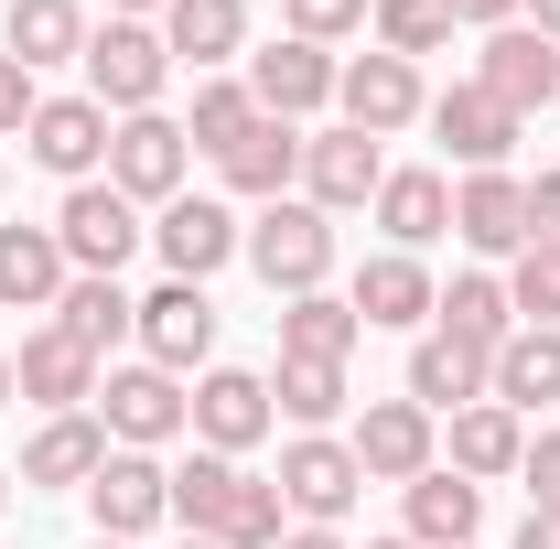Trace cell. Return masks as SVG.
I'll list each match as a JSON object with an SVG mask.
<instances>
[{
    "label": "cell",
    "instance_id": "cell-1",
    "mask_svg": "<svg viewBox=\"0 0 560 549\" xmlns=\"http://www.w3.org/2000/svg\"><path fill=\"white\" fill-rule=\"evenodd\" d=\"M237 259L270 280L280 302H291V291H324V280H335V215L302 206V195H280V206H259V226H248Z\"/></svg>",
    "mask_w": 560,
    "mask_h": 549
},
{
    "label": "cell",
    "instance_id": "cell-2",
    "mask_svg": "<svg viewBox=\"0 0 560 549\" xmlns=\"http://www.w3.org/2000/svg\"><path fill=\"white\" fill-rule=\"evenodd\" d=\"M86 97L108 108V119H140V108H162V86H173V44L151 33V22H108V33H86Z\"/></svg>",
    "mask_w": 560,
    "mask_h": 549
},
{
    "label": "cell",
    "instance_id": "cell-3",
    "mask_svg": "<svg viewBox=\"0 0 560 549\" xmlns=\"http://www.w3.org/2000/svg\"><path fill=\"white\" fill-rule=\"evenodd\" d=\"M55 237H66V270H86V280H119L140 259V206L97 173V184H66V206H55Z\"/></svg>",
    "mask_w": 560,
    "mask_h": 549
},
{
    "label": "cell",
    "instance_id": "cell-4",
    "mask_svg": "<svg viewBox=\"0 0 560 549\" xmlns=\"http://www.w3.org/2000/svg\"><path fill=\"white\" fill-rule=\"evenodd\" d=\"M97 431H108L119 453H162L173 431H195V399H184V377H162V366L140 355V366H108V377H97Z\"/></svg>",
    "mask_w": 560,
    "mask_h": 549
},
{
    "label": "cell",
    "instance_id": "cell-5",
    "mask_svg": "<svg viewBox=\"0 0 560 549\" xmlns=\"http://www.w3.org/2000/svg\"><path fill=\"white\" fill-rule=\"evenodd\" d=\"M355 475L366 484H420L431 464H442V420L420 410V399H366V420H355Z\"/></svg>",
    "mask_w": 560,
    "mask_h": 549
},
{
    "label": "cell",
    "instance_id": "cell-6",
    "mask_svg": "<svg viewBox=\"0 0 560 549\" xmlns=\"http://www.w3.org/2000/svg\"><path fill=\"white\" fill-rule=\"evenodd\" d=\"M184 162H195V140H184V119H162V108H140V119L108 130V184L130 206H173L184 195Z\"/></svg>",
    "mask_w": 560,
    "mask_h": 549
},
{
    "label": "cell",
    "instance_id": "cell-7",
    "mask_svg": "<svg viewBox=\"0 0 560 549\" xmlns=\"http://www.w3.org/2000/svg\"><path fill=\"white\" fill-rule=\"evenodd\" d=\"M151 248H162L173 280H215L248 248V226H237V206H215V195H173V206L151 215Z\"/></svg>",
    "mask_w": 560,
    "mask_h": 549
},
{
    "label": "cell",
    "instance_id": "cell-8",
    "mask_svg": "<svg viewBox=\"0 0 560 549\" xmlns=\"http://www.w3.org/2000/svg\"><path fill=\"white\" fill-rule=\"evenodd\" d=\"M130 335H140V355H151L162 377H195V366L215 355V302H206V280H162V291L140 302Z\"/></svg>",
    "mask_w": 560,
    "mask_h": 549
},
{
    "label": "cell",
    "instance_id": "cell-9",
    "mask_svg": "<svg viewBox=\"0 0 560 549\" xmlns=\"http://www.w3.org/2000/svg\"><path fill=\"white\" fill-rule=\"evenodd\" d=\"M377 184H388V151L366 130H313L302 140V206H324V215H346V206H377Z\"/></svg>",
    "mask_w": 560,
    "mask_h": 549
},
{
    "label": "cell",
    "instance_id": "cell-10",
    "mask_svg": "<svg viewBox=\"0 0 560 549\" xmlns=\"http://www.w3.org/2000/svg\"><path fill=\"white\" fill-rule=\"evenodd\" d=\"M280 506H291V517H302V528H335V517H346L355 506V453L346 442H335V431H302V442H291V453H280Z\"/></svg>",
    "mask_w": 560,
    "mask_h": 549
},
{
    "label": "cell",
    "instance_id": "cell-11",
    "mask_svg": "<svg viewBox=\"0 0 560 549\" xmlns=\"http://www.w3.org/2000/svg\"><path fill=\"white\" fill-rule=\"evenodd\" d=\"M335 108H346V130L388 140V130H410L431 97H420V66H410V55H355V66H335Z\"/></svg>",
    "mask_w": 560,
    "mask_h": 549
},
{
    "label": "cell",
    "instance_id": "cell-12",
    "mask_svg": "<svg viewBox=\"0 0 560 549\" xmlns=\"http://www.w3.org/2000/svg\"><path fill=\"white\" fill-rule=\"evenodd\" d=\"M108 130H119V119H108L97 97H44L33 130H22V151H33L44 173H66V184H97V173H108Z\"/></svg>",
    "mask_w": 560,
    "mask_h": 549
},
{
    "label": "cell",
    "instance_id": "cell-13",
    "mask_svg": "<svg viewBox=\"0 0 560 549\" xmlns=\"http://www.w3.org/2000/svg\"><path fill=\"white\" fill-rule=\"evenodd\" d=\"M431 130H442V151H453L464 173H506V151H517V130H528V119H517L506 97H486V86L464 75L453 97H431Z\"/></svg>",
    "mask_w": 560,
    "mask_h": 549
},
{
    "label": "cell",
    "instance_id": "cell-14",
    "mask_svg": "<svg viewBox=\"0 0 560 549\" xmlns=\"http://www.w3.org/2000/svg\"><path fill=\"white\" fill-rule=\"evenodd\" d=\"M86 506H97V539H151V528L173 517V475H162L151 453H108L97 484H86Z\"/></svg>",
    "mask_w": 560,
    "mask_h": 549
},
{
    "label": "cell",
    "instance_id": "cell-15",
    "mask_svg": "<svg viewBox=\"0 0 560 549\" xmlns=\"http://www.w3.org/2000/svg\"><path fill=\"white\" fill-rule=\"evenodd\" d=\"M475 86L506 97V108L528 119V108H550V97H560V44H550V33H528V22H506V33H486V55H475Z\"/></svg>",
    "mask_w": 560,
    "mask_h": 549
},
{
    "label": "cell",
    "instance_id": "cell-16",
    "mask_svg": "<svg viewBox=\"0 0 560 549\" xmlns=\"http://www.w3.org/2000/svg\"><path fill=\"white\" fill-rule=\"evenodd\" d=\"M248 97H259V119H291V130H302V119L335 97V55L291 33V44H270V55H248Z\"/></svg>",
    "mask_w": 560,
    "mask_h": 549
},
{
    "label": "cell",
    "instance_id": "cell-17",
    "mask_svg": "<svg viewBox=\"0 0 560 549\" xmlns=\"http://www.w3.org/2000/svg\"><path fill=\"white\" fill-rule=\"evenodd\" d=\"M270 431V377L259 366H206L195 377V442L206 453H248Z\"/></svg>",
    "mask_w": 560,
    "mask_h": 549
},
{
    "label": "cell",
    "instance_id": "cell-18",
    "mask_svg": "<svg viewBox=\"0 0 560 549\" xmlns=\"http://www.w3.org/2000/svg\"><path fill=\"white\" fill-rule=\"evenodd\" d=\"M11 388H22L33 410H86V399H97V355H86L66 324H44V335H22V355H11Z\"/></svg>",
    "mask_w": 560,
    "mask_h": 549
},
{
    "label": "cell",
    "instance_id": "cell-19",
    "mask_svg": "<svg viewBox=\"0 0 560 549\" xmlns=\"http://www.w3.org/2000/svg\"><path fill=\"white\" fill-rule=\"evenodd\" d=\"M355 324H366V335H410V324H431V302H442V291H431V270H420L410 248H377V259H366V270H355Z\"/></svg>",
    "mask_w": 560,
    "mask_h": 549
},
{
    "label": "cell",
    "instance_id": "cell-20",
    "mask_svg": "<svg viewBox=\"0 0 560 549\" xmlns=\"http://www.w3.org/2000/svg\"><path fill=\"white\" fill-rule=\"evenodd\" d=\"M453 237L486 248V259H517L528 248V184L517 173H464L453 184Z\"/></svg>",
    "mask_w": 560,
    "mask_h": 549
},
{
    "label": "cell",
    "instance_id": "cell-21",
    "mask_svg": "<svg viewBox=\"0 0 560 549\" xmlns=\"http://www.w3.org/2000/svg\"><path fill=\"white\" fill-rule=\"evenodd\" d=\"M486 399L495 410H550L560 399V324H517V335L495 344V366H486Z\"/></svg>",
    "mask_w": 560,
    "mask_h": 549
},
{
    "label": "cell",
    "instance_id": "cell-22",
    "mask_svg": "<svg viewBox=\"0 0 560 549\" xmlns=\"http://www.w3.org/2000/svg\"><path fill=\"white\" fill-rule=\"evenodd\" d=\"M162 44H173V66H237L248 55V0H162Z\"/></svg>",
    "mask_w": 560,
    "mask_h": 549
},
{
    "label": "cell",
    "instance_id": "cell-23",
    "mask_svg": "<svg viewBox=\"0 0 560 549\" xmlns=\"http://www.w3.org/2000/svg\"><path fill=\"white\" fill-rule=\"evenodd\" d=\"M108 453H119V442L97 431V410H55L33 442H22V484H97Z\"/></svg>",
    "mask_w": 560,
    "mask_h": 549
},
{
    "label": "cell",
    "instance_id": "cell-24",
    "mask_svg": "<svg viewBox=\"0 0 560 549\" xmlns=\"http://www.w3.org/2000/svg\"><path fill=\"white\" fill-rule=\"evenodd\" d=\"M66 237L55 226H0V302L11 313H55L66 302Z\"/></svg>",
    "mask_w": 560,
    "mask_h": 549
},
{
    "label": "cell",
    "instance_id": "cell-25",
    "mask_svg": "<svg viewBox=\"0 0 560 549\" xmlns=\"http://www.w3.org/2000/svg\"><path fill=\"white\" fill-rule=\"evenodd\" d=\"M486 366H495V355H475V344L420 335L410 344V388H399V399H420L431 420H442V410H475V399H486Z\"/></svg>",
    "mask_w": 560,
    "mask_h": 549
},
{
    "label": "cell",
    "instance_id": "cell-26",
    "mask_svg": "<svg viewBox=\"0 0 560 549\" xmlns=\"http://www.w3.org/2000/svg\"><path fill=\"white\" fill-rule=\"evenodd\" d=\"M475 528H486V484H464L453 464H431V475L410 484V539L420 549H475Z\"/></svg>",
    "mask_w": 560,
    "mask_h": 549
},
{
    "label": "cell",
    "instance_id": "cell-27",
    "mask_svg": "<svg viewBox=\"0 0 560 549\" xmlns=\"http://www.w3.org/2000/svg\"><path fill=\"white\" fill-rule=\"evenodd\" d=\"M215 173H226V195H259V206H280V195L302 184V130H291V119H259V130L215 162Z\"/></svg>",
    "mask_w": 560,
    "mask_h": 549
},
{
    "label": "cell",
    "instance_id": "cell-28",
    "mask_svg": "<svg viewBox=\"0 0 560 549\" xmlns=\"http://www.w3.org/2000/svg\"><path fill=\"white\" fill-rule=\"evenodd\" d=\"M431 335H453V344H475V355H495V344L517 335V302H506V280L464 270L442 302H431Z\"/></svg>",
    "mask_w": 560,
    "mask_h": 549
},
{
    "label": "cell",
    "instance_id": "cell-29",
    "mask_svg": "<svg viewBox=\"0 0 560 549\" xmlns=\"http://www.w3.org/2000/svg\"><path fill=\"white\" fill-rule=\"evenodd\" d=\"M377 226H388V248L420 259V248L453 226V184H442V173H388V184H377Z\"/></svg>",
    "mask_w": 560,
    "mask_h": 549
},
{
    "label": "cell",
    "instance_id": "cell-30",
    "mask_svg": "<svg viewBox=\"0 0 560 549\" xmlns=\"http://www.w3.org/2000/svg\"><path fill=\"white\" fill-rule=\"evenodd\" d=\"M237 484H248L237 453H195V464H173V528H184V539H215L226 506H237Z\"/></svg>",
    "mask_w": 560,
    "mask_h": 549
},
{
    "label": "cell",
    "instance_id": "cell-31",
    "mask_svg": "<svg viewBox=\"0 0 560 549\" xmlns=\"http://www.w3.org/2000/svg\"><path fill=\"white\" fill-rule=\"evenodd\" d=\"M0 55H11V66H66V55H86V11H75V0H11Z\"/></svg>",
    "mask_w": 560,
    "mask_h": 549
},
{
    "label": "cell",
    "instance_id": "cell-32",
    "mask_svg": "<svg viewBox=\"0 0 560 549\" xmlns=\"http://www.w3.org/2000/svg\"><path fill=\"white\" fill-rule=\"evenodd\" d=\"M517 453H528L517 410H495V399L453 410V475H464V484H495V475H517Z\"/></svg>",
    "mask_w": 560,
    "mask_h": 549
},
{
    "label": "cell",
    "instance_id": "cell-33",
    "mask_svg": "<svg viewBox=\"0 0 560 549\" xmlns=\"http://www.w3.org/2000/svg\"><path fill=\"white\" fill-rule=\"evenodd\" d=\"M355 302H335V291H291L280 302V355H324V366H346L355 355Z\"/></svg>",
    "mask_w": 560,
    "mask_h": 549
},
{
    "label": "cell",
    "instance_id": "cell-34",
    "mask_svg": "<svg viewBox=\"0 0 560 549\" xmlns=\"http://www.w3.org/2000/svg\"><path fill=\"white\" fill-rule=\"evenodd\" d=\"M55 324H66V335L86 344V355H108V344H119V335L140 324V302L119 291V280H86V270H75V280H66V302H55Z\"/></svg>",
    "mask_w": 560,
    "mask_h": 549
},
{
    "label": "cell",
    "instance_id": "cell-35",
    "mask_svg": "<svg viewBox=\"0 0 560 549\" xmlns=\"http://www.w3.org/2000/svg\"><path fill=\"white\" fill-rule=\"evenodd\" d=\"M248 130H259V97H248V75H195V119H184V140L226 162Z\"/></svg>",
    "mask_w": 560,
    "mask_h": 549
},
{
    "label": "cell",
    "instance_id": "cell-36",
    "mask_svg": "<svg viewBox=\"0 0 560 549\" xmlns=\"http://www.w3.org/2000/svg\"><path fill=\"white\" fill-rule=\"evenodd\" d=\"M270 410H280V420H302V431H324V420L346 410V366H324V355H280Z\"/></svg>",
    "mask_w": 560,
    "mask_h": 549
},
{
    "label": "cell",
    "instance_id": "cell-37",
    "mask_svg": "<svg viewBox=\"0 0 560 549\" xmlns=\"http://www.w3.org/2000/svg\"><path fill=\"white\" fill-rule=\"evenodd\" d=\"M366 33H377V55H442L453 44V11L442 0H366Z\"/></svg>",
    "mask_w": 560,
    "mask_h": 549
},
{
    "label": "cell",
    "instance_id": "cell-38",
    "mask_svg": "<svg viewBox=\"0 0 560 549\" xmlns=\"http://www.w3.org/2000/svg\"><path fill=\"white\" fill-rule=\"evenodd\" d=\"M506 302H517V324H560V248H517V270H506Z\"/></svg>",
    "mask_w": 560,
    "mask_h": 549
},
{
    "label": "cell",
    "instance_id": "cell-39",
    "mask_svg": "<svg viewBox=\"0 0 560 549\" xmlns=\"http://www.w3.org/2000/svg\"><path fill=\"white\" fill-rule=\"evenodd\" d=\"M280 11H291V33H302V44H335V33L366 22V0H280Z\"/></svg>",
    "mask_w": 560,
    "mask_h": 549
},
{
    "label": "cell",
    "instance_id": "cell-40",
    "mask_svg": "<svg viewBox=\"0 0 560 549\" xmlns=\"http://www.w3.org/2000/svg\"><path fill=\"white\" fill-rule=\"evenodd\" d=\"M33 108H44V97H33V66H11V55H0V140L33 130Z\"/></svg>",
    "mask_w": 560,
    "mask_h": 549
},
{
    "label": "cell",
    "instance_id": "cell-41",
    "mask_svg": "<svg viewBox=\"0 0 560 549\" xmlns=\"http://www.w3.org/2000/svg\"><path fill=\"white\" fill-rule=\"evenodd\" d=\"M517 475H528V506H560V431H539L517 453Z\"/></svg>",
    "mask_w": 560,
    "mask_h": 549
},
{
    "label": "cell",
    "instance_id": "cell-42",
    "mask_svg": "<svg viewBox=\"0 0 560 549\" xmlns=\"http://www.w3.org/2000/svg\"><path fill=\"white\" fill-rule=\"evenodd\" d=\"M528 237H539V248H560V173H539V184H528Z\"/></svg>",
    "mask_w": 560,
    "mask_h": 549
},
{
    "label": "cell",
    "instance_id": "cell-43",
    "mask_svg": "<svg viewBox=\"0 0 560 549\" xmlns=\"http://www.w3.org/2000/svg\"><path fill=\"white\" fill-rule=\"evenodd\" d=\"M442 11H453V22H475V33H506L528 0H442Z\"/></svg>",
    "mask_w": 560,
    "mask_h": 549
},
{
    "label": "cell",
    "instance_id": "cell-44",
    "mask_svg": "<svg viewBox=\"0 0 560 549\" xmlns=\"http://www.w3.org/2000/svg\"><path fill=\"white\" fill-rule=\"evenodd\" d=\"M517 549H560V506H528V528H517Z\"/></svg>",
    "mask_w": 560,
    "mask_h": 549
},
{
    "label": "cell",
    "instance_id": "cell-45",
    "mask_svg": "<svg viewBox=\"0 0 560 549\" xmlns=\"http://www.w3.org/2000/svg\"><path fill=\"white\" fill-rule=\"evenodd\" d=\"M280 549H346L335 528H280Z\"/></svg>",
    "mask_w": 560,
    "mask_h": 549
},
{
    "label": "cell",
    "instance_id": "cell-46",
    "mask_svg": "<svg viewBox=\"0 0 560 549\" xmlns=\"http://www.w3.org/2000/svg\"><path fill=\"white\" fill-rule=\"evenodd\" d=\"M528 33H550V44H560V0H528Z\"/></svg>",
    "mask_w": 560,
    "mask_h": 549
},
{
    "label": "cell",
    "instance_id": "cell-47",
    "mask_svg": "<svg viewBox=\"0 0 560 549\" xmlns=\"http://www.w3.org/2000/svg\"><path fill=\"white\" fill-rule=\"evenodd\" d=\"M108 11H119V22H140V11H162V0H108Z\"/></svg>",
    "mask_w": 560,
    "mask_h": 549
},
{
    "label": "cell",
    "instance_id": "cell-48",
    "mask_svg": "<svg viewBox=\"0 0 560 549\" xmlns=\"http://www.w3.org/2000/svg\"><path fill=\"white\" fill-rule=\"evenodd\" d=\"M11 399H22V388H11V355H0V410H11Z\"/></svg>",
    "mask_w": 560,
    "mask_h": 549
},
{
    "label": "cell",
    "instance_id": "cell-49",
    "mask_svg": "<svg viewBox=\"0 0 560 549\" xmlns=\"http://www.w3.org/2000/svg\"><path fill=\"white\" fill-rule=\"evenodd\" d=\"M366 549H420V539H366Z\"/></svg>",
    "mask_w": 560,
    "mask_h": 549
},
{
    "label": "cell",
    "instance_id": "cell-50",
    "mask_svg": "<svg viewBox=\"0 0 560 549\" xmlns=\"http://www.w3.org/2000/svg\"><path fill=\"white\" fill-rule=\"evenodd\" d=\"M86 549H130V539H86Z\"/></svg>",
    "mask_w": 560,
    "mask_h": 549
},
{
    "label": "cell",
    "instance_id": "cell-51",
    "mask_svg": "<svg viewBox=\"0 0 560 549\" xmlns=\"http://www.w3.org/2000/svg\"><path fill=\"white\" fill-rule=\"evenodd\" d=\"M173 549H215V539H173Z\"/></svg>",
    "mask_w": 560,
    "mask_h": 549
},
{
    "label": "cell",
    "instance_id": "cell-52",
    "mask_svg": "<svg viewBox=\"0 0 560 549\" xmlns=\"http://www.w3.org/2000/svg\"><path fill=\"white\" fill-rule=\"evenodd\" d=\"M0 506H11V475H0Z\"/></svg>",
    "mask_w": 560,
    "mask_h": 549
}]
</instances>
